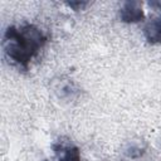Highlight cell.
Here are the masks:
<instances>
[{"label":"cell","mask_w":161,"mask_h":161,"mask_svg":"<svg viewBox=\"0 0 161 161\" xmlns=\"http://www.w3.org/2000/svg\"><path fill=\"white\" fill-rule=\"evenodd\" d=\"M48 43V35L33 24L8 26L3 35V50L5 57L18 68L28 69L29 63Z\"/></svg>","instance_id":"cell-1"},{"label":"cell","mask_w":161,"mask_h":161,"mask_svg":"<svg viewBox=\"0 0 161 161\" xmlns=\"http://www.w3.org/2000/svg\"><path fill=\"white\" fill-rule=\"evenodd\" d=\"M53 150V161H82L80 151L70 141H64L63 138L58 140L52 145Z\"/></svg>","instance_id":"cell-2"},{"label":"cell","mask_w":161,"mask_h":161,"mask_svg":"<svg viewBox=\"0 0 161 161\" xmlns=\"http://www.w3.org/2000/svg\"><path fill=\"white\" fill-rule=\"evenodd\" d=\"M119 19L123 23H138L145 19V13L137 1H126L123 3L119 10Z\"/></svg>","instance_id":"cell-3"},{"label":"cell","mask_w":161,"mask_h":161,"mask_svg":"<svg viewBox=\"0 0 161 161\" xmlns=\"http://www.w3.org/2000/svg\"><path fill=\"white\" fill-rule=\"evenodd\" d=\"M57 92L59 93L60 98H67V99H74L79 94V89L75 87V84L72 80L62 82L57 87Z\"/></svg>","instance_id":"cell-4"},{"label":"cell","mask_w":161,"mask_h":161,"mask_svg":"<svg viewBox=\"0 0 161 161\" xmlns=\"http://www.w3.org/2000/svg\"><path fill=\"white\" fill-rule=\"evenodd\" d=\"M68 6H70L73 10H82L84 6L88 5L87 1H70V3H67Z\"/></svg>","instance_id":"cell-5"}]
</instances>
